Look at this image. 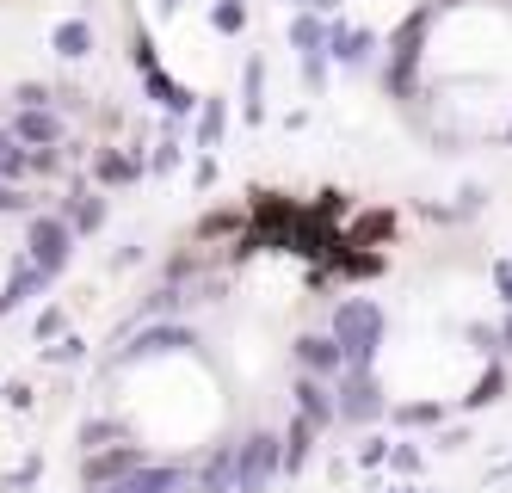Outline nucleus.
I'll return each mask as SVG.
<instances>
[{
    "instance_id": "f257e3e1",
    "label": "nucleus",
    "mask_w": 512,
    "mask_h": 493,
    "mask_svg": "<svg viewBox=\"0 0 512 493\" xmlns=\"http://www.w3.org/2000/svg\"><path fill=\"white\" fill-rule=\"evenodd\" d=\"M377 339H383V315L371 309V302H346L340 321H334V346H340V358H346L352 370H364V364H371V352H377Z\"/></svg>"
},
{
    "instance_id": "f03ea898",
    "label": "nucleus",
    "mask_w": 512,
    "mask_h": 493,
    "mask_svg": "<svg viewBox=\"0 0 512 493\" xmlns=\"http://www.w3.org/2000/svg\"><path fill=\"white\" fill-rule=\"evenodd\" d=\"M284 463V450H278V438H247L241 444V457H235V493H260L266 481H272V469Z\"/></svg>"
},
{
    "instance_id": "7ed1b4c3",
    "label": "nucleus",
    "mask_w": 512,
    "mask_h": 493,
    "mask_svg": "<svg viewBox=\"0 0 512 493\" xmlns=\"http://www.w3.org/2000/svg\"><path fill=\"white\" fill-rule=\"evenodd\" d=\"M340 413L346 420H371V413H383V401H377V383L364 370H352V383L340 389Z\"/></svg>"
},
{
    "instance_id": "20e7f679",
    "label": "nucleus",
    "mask_w": 512,
    "mask_h": 493,
    "mask_svg": "<svg viewBox=\"0 0 512 493\" xmlns=\"http://www.w3.org/2000/svg\"><path fill=\"white\" fill-rule=\"evenodd\" d=\"M303 364L309 370H334L340 364V346H334V339H303Z\"/></svg>"
},
{
    "instance_id": "39448f33",
    "label": "nucleus",
    "mask_w": 512,
    "mask_h": 493,
    "mask_svg": "<svg viewBox=\"0 0 512 493\" xmlns=\"http://www.w3.org/2000/svg\"><path fill=\"white\" fill-rule=\"evenodd\" d=\"M500 389H506V370H488L482 383H475V395H469V407H488V401H500Z\"/></svg>"
},
{
    "instance_id": "423d86ee",
    "label": "nucleus",
    "mask_w": 512,
    "mask_h": 493,
    "mask_svg": "<svg viewBox=\"0 0 512 493\" xmlns=\"http://www.w3.org/2000/svg\"><path fill=\"white\" fill-rule=\"evenodd\" d=\"M401 420H408V426H432L438 407H401Z\"/></svg>"
},
{
    "instance_id": "0eeeda50",
    "label": "nucleus",
    "mask_w": 512,
    "mask_h": 493,
    "mask_svg": "<svg viewBox=\"0 0 512 493\" xmlns=\"http://www.w3.org/2000/svg\"><path fill=\"white\" fill-rule=\"evenodd\" d=\"M494 278H500V296L512 302V265H500V272H494Z\"/></svg>"
},
{
    "instance_id": "6e6552de",
    "label": "nucleus",
    "mask_w": 512,
    "mask_h": 493,
    "mask_svg": "<svg viewBox=\"0 0 512 493\" xmlns=\"http://www.w3.org/2000/svg\"><path fill=\"white\" fill-rule=\"evenodd\" d=\"M506 346H512V321H506Z\"/></svg>"
}]
</instances>
